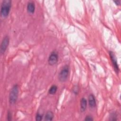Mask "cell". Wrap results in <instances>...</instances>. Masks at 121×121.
Wrapping results in <instances>:
<instances>
[{
	"instance_id": "cell-1",
	"label": "cell",
	"mask_w": 121,
	"mask_h": 121,
	"mask_svg": "<svg viewBox=\"0 0 121 121\" xmlns=\"http://www.w3.org/2000/svg\"><path fill=\"white\" fill-rule=\"evenodd\" d=\"M12 1L10 0H3L0 5V14L3 18L7 17L10 12Z\"/></svg>"
},
{
	"instance_id": "cell-2",
	"label": "cell",
	"mask_w": 121,
	"mask_h": 121,
	"mask_svg": "<svg viewBox=\"0 0 121 121\" xmlns=\"http://www.w3.org/2000/svg\"><path fill=\"white\" fill-rule=\"evenodd\" d=\"M18 86L15 84L12 87L9 94V102L10 104H14L18 98Z\"/></svg>"
},
{
	"instance_id": "cell-3",
	"label": "cell",
	"mask_w": 121,
	"mask_h": 121,
	"mask_svg": "<svg viewBox=\"0 0 121 121\" xmlns=\"http://www.w3.org/2000/svg\"><path fill=\"white\" fill-rule=\"evenodd\" d=\"M69 73V67L68 65H65L62 67L58 74V79L61 82H66L68 78Z\"/></svg>"
},
{
	"instance_id": "cell-4",
	"label": "cell",
	"mask_w": 121,
	"mask_h": 121,
	"mask_svg": "<svg viewBox=\"0 0 121 121\" xmlns=\"http://www.w3.org/2000/svg\"><path fill=\"white\" fill-rule=\"evenodd\" d=\"M59 60V54L57 52L53 51L50 53L48 59V64L51 66H53L55 65Z\"/></svg>"
},
{
	"instance_id": "cell-5",
	"label": "cell",
	"mask_w": 121,
	"mask_h": 121,
	"mask_svg": "<svg viewBox=\"0 0 121 121\" xmlns=\"http://www.w3.org/2000/svg\"><path fill=\"white\" fill-rule=\"evenodd\" d=\"M9 37L8 35L5 36L1 43L0 44V53L1 54H4L6 51L7 50V48L8 47V46L9 45Z\"/></svg>"
},
{
	"instance_id": "cell-6",
	"label": "cell",
	"mask_w": 121,
	"mask_h": 121,
	"mask_svg": "<svg viewBox=\"0 0 121 121\" xmlns=\"http://www.w3.org/2000/svg\"><path fill=\"white\" fill-rule=\"evenodd\" d=\"M109 56H110V59L111 60L113 69H114L115 71L117 73V74H118L120 69H119V65H118L115 55L112 52L110 51V52H109Z\"/></svg>"
},
{
	"instance_id": "cell-7",
	"label": "cell",
	"mask_w": 121,
	"mask_h": 121,
	"mask_svg": "<svg viewBox=\"0 0 121 121\" xmlns=\"http://www.w3.org/2000/svg\"><path fill=\"white\" fill-rule=\"evenodd\" d=\"M88 103L90 108H94L96 106V100L93 94H91L88 97Z\"/></svg>"
},
{
	"instance_id": "cell-8",
	"label": "cell",
	"mask_w": 121,
	"mask_h": 121,
	"mask_svg": "<svg viewBox=\"0 0 121 121\" xmlns=\"http://www.w3.org/2000/svg\"><path fill=\"white\" fill-rule=\"evenodd\" d=\"M27 11L29 14H33L35 11V4L33 1H29L27 5Z\"/></svg>"
},
{
	"instance_id": "cell-9",
	"label": "cell",
	"mask_w": 121,
	"mask_h": 121,
	"mask_svg": "<svg viewBox=\"0 0 121 121\" xmlns=\"http://www.w3.org/2000/svg\"><path fill=\"white\" fill-rule=\"evenodd\" d=\"M87 100L85 97H82L80 100V111L81 112H84L87 107Z\"/></svg>"
},
{
	"instance_id": "cell-10",
	"label": "cell",
	"mask_w": 121,
	"mask_h": 121,
	"mask_svg": "<svg viewBox=\"0 0 121 121\" xmlns=\"http://www.w3.org/2000/svg\"><path fill=\"white\" fill-rule=\"evenodd\" d=\"M54 117L53 113L50 111L47 112L44 117V120L45 121H52Z\"/></svg>"
},
{
	"instance_id": "cell-11",
	"label": "cell",
	"mask_w": 121,
	"mask_h": 121,
	"mask_svg": "<svg viewBox=\"0 0 121 121\" xmlns=\"http://www.w3.org/2000/svg\"><path fill=\"white\" fill-rule=\"evenodd\" d=\"M57 89H58L57 86L55 85H53L49 88L48 90V93L51 95H54L56 93Z\"/></svg>"
},
{
	"instance_id": "cell-12",
	"label": "cell",
	"mask_w": 121,
	"mask_h": 121,
	"mask_svg": "<svg viewBox=\"0 0 121 121\" xmlns=\"http://www.w3.org/2000/svg\"><path fill=\"white\" fill-rule=\"evenodd\" d=\"M72 92H73V93L74 94L77 95L78 93V92H79V89H78V86H75L72 88Z\"/></svg>"
},
{
	"instance_id": "cell-13",
	"label": "cell",
	"mask_w": 121,
	"mask_h": 121,
	"mask_svg": "<svg viewBox=\"0 0 121 121\" xmlns=\"http://www.w3.org/2000/svg\"><path fill=\"white\" fill-rule=\"evenodd\" d=\"M43 119V115L40 114L39 113H37L35 116V120L37 121H40Z\"/></svg>"
},
{
	"instance_id": "cell-14",
	"label": "cell",
	"mask_w": 121,
	"mask_h": 121,
	"mask_svg": "<svg viewBox=\"0 0 121 121\" xmlns=\"http://www.w3.org/2000/svg\"><path fill=\"white\" fill-rule=\"evenodd\" d=\"M116 117L117 115L116 114V113L114 112L111 113V116H110V118H111L112 119H110V120H112V121H114V120H116Z\"/></svg>"
},
{
	"instance_id": "cell-15",
	"label": "cell",
	"mask_w": 121,
	"mask_h": 121,
	"mask_svg": "<svg viewBox=\"0 0 121 121\" xmlns=\"http://www.w3.org/2000/svg\"><path fill=\"white\" fill-rule=\"evenodd\" d=\"M7 119L8 121H11L12 120V113L9 111L7 112Z\"/></svg>"
},
{
	"instance_id": "cell-16",
	"label": "cell",
	"mask_w": 121,
	"mask_h": 121,
	"mask_svg": "<svg viewBox=\"0 0 121 121\" xmlns=\"http://www.w3.org/2000/svg\"><path fill=\"white\" fill-rule=\"evenodd\" d=\"M93 117L90 115H87L85 119V121H93Z\"/></svg>"
},
{
	"instance_id": "cell-17",
	"label": "cell",
	"mask_w": 121,
	"mask_h": 121,
	"mask_svg": "<svg viewBox=\"0 0 121 121\" xmlns=\"http://www.w3.org/2000/svg\"><path fill=\"white\" fill-rule=\"evenodd\" d=\"M113 2L115 3V4L117 5V6H119L121 4V0H114Z\"/></svg>"
}]
</instances>
